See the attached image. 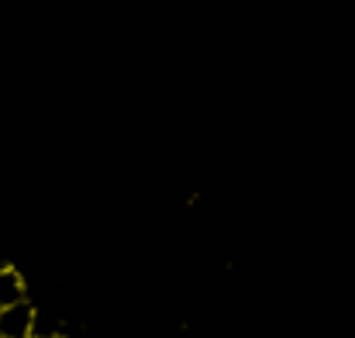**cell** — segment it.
Wrapping results in <instances>:
<instances>
[{
  "instance_id": "cell-2",
  "label": "cell",
  "mask_w": 355,
  "mask_h": 338,
  "mask_svg": "<svg viewBox=\"0 0 355 338\" xmlns=\"http://www.w3.org/2000/svg\"><path fill=\"white\" fill-rule=\"evenodd\" d=\"M17 301H24V280L17 269L7 266V269H0V307H10Z\"/></svg>"
},
{
  "instance_id": "cell-1",
  "label": "cell",
  "mask_w": 355,
  "mask_h": 338,
  "mask_svg": "<svg viewBox=\"0 0 355 338\" xmlns=\"http://www.w3.org/2000/svg\"><path fill=\"white\" fill-rule=\"evenodd\" d=\"M31 325H35V307L28 301L0 307V338H31Z\"/></svg>"
}]
</instances>
